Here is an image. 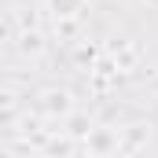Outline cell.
<instances>
[{
	"label": "cell",
	"instance_id": "6da1fadb",
	"mask_svg": "<svg viewBox=\"0 0 158 158\" xmlns=\"http://www.w3.org/2000/svg\"><path fill=\"white\" fill-rule=\"evenodd\" d=\"M52 4H55L59 15H77V7H81V0H52Z\"/></svg>",
	"mask_w": 158,
	"mask_h": 158
}]
</instances>
